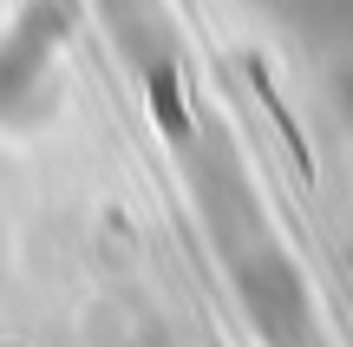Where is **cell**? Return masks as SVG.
Listing matches in <instances>:
<instances>
[{
	"label": "cell",
	"instance_id": "1",
	"mask_svg": "<svg viewBox=\"0 0 353 347\" xmlns=\"http://www.w3.org/2000/svg\"><path fill=\"white\" fill-rule=\"evenodd\" d=\"M223 262H229V282H236V301H242V315H249V328L268 347H321L314 295H307L301 269L288 262V249H281L268 230L229 243Z\"/></svg>",
	"mask_w": 353,
	"mask_h": 347
}]
</instances>
